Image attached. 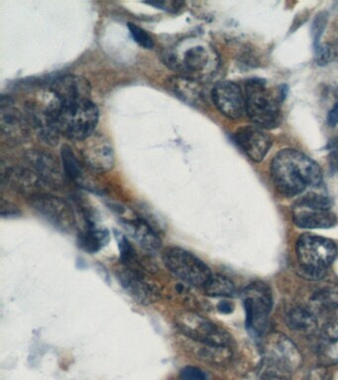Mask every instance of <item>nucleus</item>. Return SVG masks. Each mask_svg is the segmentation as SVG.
<instances>
[{"label": "nucleus", "mask_w": 338, "mask_h": 380, "mask_svg": "<svg viewBox=\"0 0 338 380\" xmlns=\"http://www.w3.org/2000/svg\"><path fill=\"white\" fill-rule=\"evenodd\" d=\"M270 172L275 187L284 196H299L308 186H318L323 182L320 165L294 148L280 151L272 160Z\"/></svg>", "instance_id": "1"}, {"label": "nucleus", "mask_w": 338, "mask_h": 380, "mask_svg": "<svg viewBox=\"0 0 338 380\" xmlns=\"http://www.w3.org/2000/svg\"><path fill=\"white\" fill-rule=\"evenodd\" d=\"M163 60L179 75L196 80L211 77L218 67V56L213 47L193 38L177 42L163 53Z\"/></svg>", "instance_id": "2"}, {"label": "nucleus", "mask_w": 338, "mask_h": 380, "mask_svg": "<svg viewBox=\"0 0 338 380\" xmlns=\"http://www.w3.org/2000/svg\"><path fill=\"white\" fill-rule=\"evenodd\" d=\"M61 135L74 142H81L96 133L99 111L92 99L60 102L54 99L48 104Z\"/></svg>", "instance_id": "3"}, {"label": "nucleus", "mask_w": 338, "mask_h": 380, "mask_svg": "<svg viewBox=\"0 0 338 380\" xmlns=\"http://www.w3.org/2000/svg\"><path fill=\"white\" fill-rule=\"evenodd\" d=\"M286 94L270 89L264 80L251 79L245 84V108L253 123L262 128H275L281 121V103Z\"/></svg>", "instance_id": "4"}, {"label": "nucleus", "mask_w": 338, "mask_h": 380, "mask_svg": "<svg viewBox=\"0 0 338 380\" xmlns=\"http://www.w3.org/2000/svg\"><path fill=\"white\" fill-rule=\"evenodd\" d=\"M337 255V243L327 238L306 233L296 242V257L306 279H323Z\"/></svg>", "instance_id": "5"}, {"label": "nucleus", "mask_w": 338, "mask_h": 380, "mask_svg": "<svg viewBox=\"0 0 338 380\" xmlns=\"http://www.w3.org/2000/svg\"><path fill=\"white\" fill-rule=\"evenodd\" d=\"M163 262L174 277L192 286L204 287L213 277L208 265L183 248H168L163 253Z\"/></svg>", "instance_id": "6"}, {"label": "nucleus", "mask_w": 338, "mask_h": 380, "mask_svg": "<svg viewBox=\"0 0 338 380\" xmlns=\"http://www.w3.org/2000/svg\"><path fill=\"white\" fill-rule=\"evenodd\" d=\"M176 327L184 337L193 342L225 348H230L232 343L230 334L223 328L193 312H186L177 316Z\"/></svg>", "instance_id": "7"}, {"label": "nucleus", "mask_w": 338, "mask_h": 380, "mask_svg": "<svg viewBox=\"0 0 338 380\" xmlns=\"http://www.w3.org/2000/svg\"><path fill=\"white\" fill-rule=\"evenodd\" d=\"M242 296L246 312L247 327L261 335L266 330L269 314L273 305L271 289L263 282H255L248 285L242 292Z\"/></svg>", "instance_id": "8"}, {"label": "nucleus", "mask_w": 338, "mask_h": 380, "mask_svg": "<svg viewBox=\"0 0 338 380\" xmlns=\"http://www.w3.org/2000/svg\"><path fill=\"white\" fill-rule=\"evenodd\" d=\"M30 205L48 223L64 232H72L77 225L75 212L64 199L48 194L30 196Z\"/></svg>", "instance_id": "9"}, {"label": "nucleus", "mask_w": 338, "mask_h": 380, "mask_svg": "<svg viewBox=\"0 0 338 380\" xmlns=\"http://www.w3.org/2000/svg\"><path fill=\"white\" fill-rule=\"evenodd\" d=\"M116 279L124 291L141 305H150L160 299V291L147 279L144 272L123 267L116 270Z\"/></svg>", "instance_id": "10"}, {"label": "nucleus", "mask_w": 338, "mask_h": 380, "mask_svg": "<svg viewBox=\"0 0 338 380\" xmlns=\"http://www.w3.org/2000/svg\"><path fill=\"white\" fill-rule=\"evenodd\" d=\"M80 146V155L84 164L94 172H104L113 169L114 152L108 138L99 133H94L84 139Z\"/></svg>", "instance_id": "11"}, {"label": "nucleus", "mask_w": 338, "mask_h": 380, "mask_svg": "<svg viewBox=\"0 0 338 380\" xmlns=\"http://www.w3.org/2000/svg\"><path fill=\"white\" fill-rule=\"evenodd\" d=\"M213 103L221 114L232 120H238L246 112L245 97L242 89L232 82H220L211 91Z\"/></svg>", "instance_id": "12"}, {"label": "nucleus", "mask_w": 338, "mask_h": 380, "mask_svg": "<svg viewBox=\"0 0 338 380\" xmlns=\"http://www.w3.org/2000/svg\"><path fill=\"white\" fill-rule=\"evenodd\" d=\"M0 127L2 135L12 143H20L28 137L27 117L14 106L11 96L4 95L0 101Z\"/></svg>", "instance_id": "13"}, {"label": "nucleus", "mask_w": 338, "mask_h": 380, "mask_svg": "<svg viewBox=\"0 0 338 380\" xmlns=\"http://www.w3.org/2000/svg\"><path fill=\"white\" fill-rule=\"evenodd\" d=\"M234 140L253 162L264 160L272 147V138L259 127L244 126L234 134Z\"/></svg>", "instance_id": "14"}, {"label": "nucleus", "mask_w": 338, "mask_h": 380, "mask_svg": "<svg viewBox=\"0 0 338 380\" xmlns=\"http://www.w3.org/2000/svg\"><path fill=\"white\" fill-rule=\"evenodd\" d=\"M51 91L60 102H75L91 99L92 85L82 75H65L51 84Z\"/></svg>", "instance_id": "15"}, {"label": "nucleus", "mask_w": 338, "mask_h": 380, "mask_svg": "<svg viewBox=\"0 0 338 380\" xmlns=\"http://www.w3.org/2000/svg\"><path fill=\"white\" fill-rule=\"evenodd\" d=\"M26 160L43 184L53 189L62 186L65 174L61 170L59 162L52 155L40 151H31L27 153Z\"/></svg>", "instance_id": "16"}, {"label": "nucleus", "mask_w": 338, "mask_h": 380, "mask_svg": "<svg viewBox=\"0 0 338 380\" xmlns=\"http://www.w3.org/2000/svg\"><path fill=\"white\" fill-rule=\"evenodd\" d=\"M25 115L30 127H32L44 142L50 146H56L59 143L61 134L48 106L28 103L25 106Z\"/></svg>", "instance_id": "17"}, {"label": "nucleus", "mask_w": 338, "mask_h": 380, "mask_svg": "<svg viewBox=\"0 0 338 380\" xmlns=\"http://www.w3.org/2000/svg\"><path fill=\"white\" fill-rule=\"evenodd\" d=\"M121 224L129 237L132 238L144 250L155 252L161 248L162 240L159 233L146 219H123Z\"/></svg>", "instance_id": "18"}, {"label": "nucleus", "mask_w": 338, "mask_h": 380, "mask_svg": "<svg viewBox=\"0 0 338 380\" xmlns=\"http://www.w3.org/2000/svg\"><path fill=\"white\" fill-rule=\"evenodd\" d=\"M266 359L283 365L287 369H296L301 364V355L295 343L284 336L275 335L269 338Z\"/></svg>", "instance_id": "19"}, {"label": "nucleus", "mask_w": 338, "mask_h": 380, "mask_svg": "<svg viewBox=\"0 0 338 380\" xmlns=\"http://www.w3.org/2000/svg\"><path fill=\"white\" fill-rule=\"evenodd\" d=\"M0 179L2 184L11 185L17 191L30 194V196L35 194L33 190L43 185V182L32 170L26 169V167H6L4 163L1 164Z\"/></svg>", "instance_id": "20"}, {"label": "nucleus", "mask_w": 338, "mask_h": 380, "mask_svg": "<svg viewBox=\"0 0 338 380\" xmlns=\"http://www.w3.org/2000/svg\"><path fill=\"white\" fill-rule=\"evenodd\" d=\"M167 89L175 96L189 106H198L203 101V90L199 84V80L191 79V77L179 75L170 77L167 82Z\"/></svg>", "instance_id": "21"}, {"label": "nucleus", "mask_w": 338, "mask_h": 380, "mask_svg": "<svg viewBox=\"0 0 338 380\" xmlns=\"http://www.w3.org/2000/svg\"><path fill=\"white\" fill-rule=\"evenodd\" d=\"M293 220L298 227L303 229H327L337 224V217L330 210H313V209L296 207Z\"/></svg>", "instance_id": "22"}, {"label": "nucleus", "mask_w": 338, "mask_h": 380, "mask_svg": "<svg viewBox=\"0 0 338 380\" xmlns=\"http://www.w3.org/2000/svg\"><path fill=\"white\" fill-rule=\"evenodd\" d=\"M80 248L89 253L99 252L109 242V233L104 229L96 228L91 219H87V230L77 238Z\"/></svg>", "instance_id": "23"}, {"label": "nucleus", "mask_w": 338, "mask_h": 380, "mask_svg": "<svg viewBox=\"0 0 338 380\" xmlns=\"http://www.w3.org/2000/svg\"><path fill=\"white\" fill-rule=\"evenodd\" d=\"M191 341V340H189ZM191 346L193 353L198 359L211 365H225L231 359L230 348L215 347V346L204 345V343L193 342Z\"/></svg>", "instance_id": "24"}, {"label": "nucleus", "mask_w": 338, "mask_h": 380, "mask_svg": "<svg viewBox=\"0 0 338 380\" xmlns=\"http://www.w3.org/2000/svg\"><path fill=\"white\" fill-rule=\"evenodd\" d=\"M287 324L294 331L311 333L318 328V321L315 315L301 307H295L286 316Z\"/></svg>", "instance_id": "25"}, {"label": "nucleus", "mask_w": 338, "mask_h": 380, "mask_svg": "<svg viewBox=\"0 0 338 380\" xmlns=\"http://www.w3.org/2000/svg\"><path fill=\"white\" fill-rule=\"evenodd\" d=\"M61 158H62L63 170H64L65 177L69 179L70 182H82V170L79 158L72 150L70 146H63L61 151Z\"/></svg>", "instance_id": "26"}, {"label": "nucleus", "mask_w": 338, "mask_h": 380, "mask_svg": "<svg viewBox=\"0 0 338 380\" xmlns=\"http://www.w3.org/2000/svg\"><path fill=\"white\" fill-rule=\"evenodd\" d=\"M206 296L211 297H232L237 294V287L223 275H213L210 281L204 287Z\"/></svg>", "instance_id": "27"}, {"label": "nucleus", "mask_w": 338, "mask_h": 380, "mask_svg": "<svg viewBox=\"0 0 338 380\" xmlns=\"http://www.w3.org/2000/svg\"><path fill=\"white\" fill-rule=\"evenodd\" d=\"M332 205V201L330 197L315 194V192L306 194L296 203V207L313 209V210H330Z\"/></svg>", "instance_id": "28"}, {"label": "nucleus", "mask_w": 338, "mask_h": 380, "mask_svg": "<svg viewBox=\"0 0 338 380\" xmlns=\"http://www.w3.org/2000/svg\"><path fill=\"white\" fill-rule=\"evenodd\" d=\"M264 380H291V370L273 360H265Z\"/></svg>", "instance_id": "29"}, {"label": "nucleus", "mask_w": 338, "mask_h": 380, "mask_svg": "<svg viewBox=\"0 0 338 380\" xmlns=\"http://www.w3.org/2000/svg\"><path fill=\"white\" fill-rule=\"evenodd\" d=\"M313 300L325 308H337L338 307V286L327 287L318 291L313 296Z\"/></svg>", "instance_id": "30"}, {"label": "nucleus", "mask_w": 338, "mask_h": 380, "mask_svg": "<svg viewBox=\"0 0 338 380\" xmlns=\"http://www.w3.org/2000/svg\"><path fill=\"white\" fill-rule=\"evenodd\" d=\"M128 29L130 31L131 36L134 39L136 43L140 46V47L151 50L154 48V41L151 37L149 33L146 32L144 29L141 27L135 25L133 23H128Z\"/></svg>", "instance_id": "31"}, {"label": "nucleus", "mask_w": 338, "mask_h": 380, "mask_svg": "<svg viewBox=\"0 0 338 380\" xmlns=\"http://www.w3.org/2000/svg\"><path fill=\"white\" fill-rule=\"evenodd\" d=\"M327 14L325 12L318 14L315 17V21L313 23V45L315 47L320 45V38L323 31H325V27H327Z\"/></svg>", "instance_id": "32"}, {"label": "nucleus", "mask_w": 338, "mask_h": 380, "mask_svg": "<svg viewBox=\"0 0 338 380\" xmlns=\"http://www.w3.org/2000/svg\"><path fill=\"white\" fill-rule=\"evenodd\" d=\"M180 379L181 380H208V376L203 369L189 365L181 370Z\"/></svg>", "instance_id": "33"}, {"label": "nucleus", "mask_w": 338, "mask_h": 380, "mask_svg": "<svg viewBox=\"0 0 338 380\" xmlns=\"http://www.w3.org/2000/svg\"><path fill=\"white\" fill-rule=\"evenodd\" d=\"M322 335L328 343L338 342V319H334V320L325 324V327L323 328Z\"/></svg>", "instance_id": "34"}, {"label": "nucleus", "mask_w": 338, "mask_h": 380, "mask_svg": "<svg viewBox=\"0 0 338 380\" xmlns=\"http://www.w3.org/2000/svg\"><path fill=\"white\" fill-rule=\"evenodd\" d=\"M332 374L328 372L325 365H320L311 369L308 380H332Z\"/></svg>", "instance_id": "35"}, {"label": "nucleus", "mask_w": 338, "mask_h": 380, "mask_svg": "<svg viewBox=\"0 0 338 380\" xmlns=\"http://www.w3.org/2000/svg\"><path fill=\"white\" fill-rule=\"evenodd\" d=\"M315 58H317V62L318 65H325L330 61V50L325 44H320V45L315 47Z\"/></svg>", "instance_id": "36"}, {"label": "nucleus", "mask_w": 338, "mask_h": 380, "mask_svg": "<svg viewBox=\"0 0 338 380\" xmlns=\"http://www.w3.org/2000/svg\"><path fill=\"white\" fill-rule=\"evenodd\" d=\"M330 167L332 170H338V145L334 144V145L330 146Z\"/></svg>", "instance_id": "37"}, {"label": "nucleus", "mask_w": 338, "mask_h": 380, "mask_svg": "<svg viewBox=\"0 0 338 380\" xmlns=\"http://www.w3.org/2000/svg\"><path fill=\"white\" fill-rule=\"evenodd\" d=\"M327 124L330 127L338 125V102L330 109L327 115Z\"/></svg>", "instance_id": "38"}, {"label": "nucleus", "mask_w": 338, "mask_h": 380, "mask_svg": "<svg viewBox=\"0 0 338 380\" xmlns=\"http://www.w3.org/2000/svg\"><path fill=\"white\" fill-rule=\"evenodd\" d=\"M17 213H19L18 209L15 208L14 205L7 203L6 202H1V215L4 217L11 216V215H17Z\"/></svg>", "instance_id": "39"}, {"label": "nucleus", "mask_w": 338, "mask_h": 380, "mask_svg": "<svg viewBox=\"0 0 338 380\" xmlns=\"http://www.w3.org/2000/svg\"><path fill=\"white\" fill-rule=\"evenodd\" d=\"M218 311L223 314H230L234 310V306L228 301H221L218 305Z\"/></svg>", "instance_id": "40"}]
</instances>
